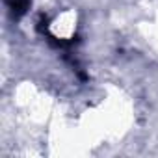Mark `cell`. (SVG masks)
Returning a JSON list of instances; mask_svg holds the SVG:
<instances>
[{
    "instance_id": "obj_1",
    "label": "cell",
    "mask_w": 158,
    "mask_h": 158,
    "mask_svg": "<svg viewBox=\"0 0 158 158\" xmlns=\"http://www.w3.org/2000/svg\"><path fill=\"white\" fill-rule=\"evenodd\" d=\"M6 2H8V8H10L11 15H13L15 19H19V17H23V15L28 11L32 0H6Z\"/></svg>"
}]
</instances>
